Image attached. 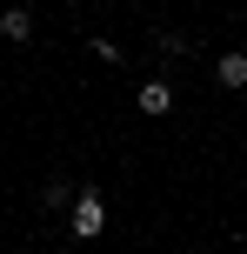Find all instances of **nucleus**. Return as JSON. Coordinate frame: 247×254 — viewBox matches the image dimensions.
<instances>
[{
    "label": "nucleus",
    "mask_w": 247,
    "mask_h": 254,
    "mask_svg": "<svg viewBox=\"0 0 247 254\" xmlns=\"http://www.w3.org/2000/svg\"><path fill=\"white\" fill-rule=\"evenodd\" d=\"M67 221H74L80 241H94V234L107 228V194H100V188H80V194H74V207H67Z\"/></svg>",
    "instance_id": "obj_1"
},
{
    "label": "nucleus",
    "mask_w": 247,
    "mask_h": 254,
    "mask_svg": "<svg viewBox=\"0 0 247 254\" xmlns=\"http://www.w3.org/2000/svg\"><path fill=\"white\" fill-rule=\"evenodd\" d=\"M134 107H141V114H174V87H167V80H141V87H134Z\"/></svg>",
    "instance_id": "obj_2"
},
{
    "label": "nucleus",
    "mask_w": 247,
    "mask_h": 254,
    "mask_svg": "<svg viewBox=\"0 0 247 254\" xmlns=\"http://www.w3.org/2000/svg\"><path fill=\"white\" fill-rule=\"evenodd\" d=\"M0 40H7V47H27V40H34V13L7 7V13H0Z\"/></svg>",
    "instance_id": "obj_3"
},
{
    "label": "nucleus",
    "mask_w": 247,
    "mask_h": 254,
    "mask_svg": "<svg viewBox=\"0 0 247 254\" xmlns=\"http://www.w3.org/2000/svg\"><path fill=\"white\" fill-rule=\"evenodd\" d=\"M214 80H221L227 94H241V87H247V54H241V47L221 54V61H214Z\"/></svg>",
    "instance_id": "obj_4"
},
{
    "label": "nucleus",
    "mask_w": 247,
    "mask_h": 254,
    "mask_svg": "<svg viewBox=\"0 0 247 254\" xmlns=\"http://www.w3.org/2000/svg\"><path fill=\"white\" fill-rule=\"evenodd\" d=\"M74 194H80V188H67V181H47V188H40V201H47V207H74Z\"/></svg>",
    "instance_id": "obj_5"
},
{
    "label": "nucleus",
    "mask_w": 247,
    "mask_h": 254,
    "mask_svg": "<svg viewBox=\"0 0 247 254\" xmlns=\"http://www.w3.org/2000/svg\"><path fill=\"white\" fill-rule=\"evenodd\" d=\"M87 54H94V61H107V67H120V40H107V34L87 40Z\"/></svg>",
    "instance_id": "obj_6"
},
{
    "label": "nucleus",
    "mask_w": 247,
    "mask_h": 254,
    "mask_svg": "<svg viewBox=\"0 0 247 254\" xmlns=\"http://www.w3.org/2000/svg\"><path fill=\"white\" fill-rule=\"evenodd\" d=\"M154 54H167V61H174V54H187V40H181V34H154Z\"/></svg>",
    "instance_id": "obj_7"
}]
</instances>
